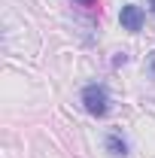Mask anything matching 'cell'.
I'll return each instance as SVG.
<instances>
[{"label":"cell","instance_id":"obj_5","mask_svg":"<svg viewBox=\"0 0 155 158\" xmlns=\"http://www.w3.org/2000/svg\"><path fill=\"white\" fill-rule=\"evenodd\" d=\"M76 3H82V6H97V0H76Z\"/></svg>","mask_w":155,"mask_h":158},{"label":"cell","instance_id":"obj_3","mask_svg":"<svg viewBox=\"0 0 155 158\" xmlns=\"http://www.w3.org/2000/svg\"><path fill=\"white\" fill-rule=\"evenodd\" d=\"M107 152H110L113 158H125L128 155V140L122 137V134H116V131L107 134Z\"/></svg>","mask_w":155,"mask_h":158},{"label":"cell","instance_id":"obj_4","mask_svg":"<svg viewBox=\"0 0 155 158\" xmlns=\"http://www.w3.org/2000/svg\"><path fill=\"white\" fill-rule=\"evenodd\" d=\"M149 73H152V76H155V52H152V55H149Z\"/></svg>","mask_w":155,"mask_h":158},{"label":"cell","instance_id":"obj_2","mask_svg":"<svg viewBox=\"0 0 155 158\" xmlns=\"http://www.w3.org/2000/svg\"><path fill=\"white\" fill-rule=\"evenodd\" d=\"M119 21H122L125 31L137 34V31L143 27V21H146V12H143V6H137V3H125L122 12H119Z\"/></svg>","mask_w":155,"mask_h":158},{"label":"cell","instance_id":"obj_1","mask_svg":"<svg viewBox=\"0 0 155 158\" xmlns=\"http://www.w3.org/2000/svg\"><path fill=\"white\" fill-rule=\"evenodd\" d=\"M82 106H85L91 116H107V113H110V94H107V88L97 85V82L85 85V88H82Z\"/></svg>","mask_w":155,"mask_h":158},{"label":"cell","instance_id":"obj_6","mask_svg":"<svg viewBox=\"0 0 155 158\" xmlns=\"http://www.w3.org/2000/svg\"><path fill=\"white\" fill-rule=\"evenodd\" d=\"M149 6H152V12H155V0H152V3H149Z\"/></svg>","mask_w":155,"mask_h":158}]
</instances>
